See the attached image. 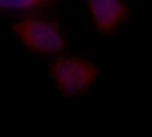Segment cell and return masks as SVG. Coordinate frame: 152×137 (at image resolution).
Here are the masks:
<instances>
[{
	"mask_svg": "<svg viewBox=\"0 0 152 137\" xmlns=\"http://www.w3.org/2000/svg\"><path fill=\"white\" fill-rule=\"evenodd\" d=\"M12 29L20 43L34 53L54 54L61 52L66 45L61 27L52 19L22 17L12 23Z\"/></svg>",
	"mask_w": 152,
	"mask_h": 137,
	"instance_id": "6da1fadb",
	"label": "cell"
},
{
	"mask_svg": "<svg viewBox=\"0 0 152 137\" xmlns=\"http://www.w3.org/2000/svg\"><path fill=\"white\" fill-rule=\"evenodd\" d=\"M50 74L63 95L77 96L85 93L95 82L99 70L89 61L64 56L51 64Z\"/></svg>",
	"mask_w": 152,
	"mask_h": 137,
	"instance_id": "7a4b0ae2",
	"label": "cell"
},
{
	"mask_svg": "<svg viewBox=\"0 0 152 137\" xmlns=\"http://www.w3.org/2000/svg\"><path fill=\"white\" fill-rule=\"evenodd\" d=\"M91 20L102 34H111L126 21L129 9L124 0H86Z\"/></svg>",
	"mask_w": 152,
	"mask_h": 137,
	"instance_id": "3957f363",
	"label": "cell"
},
{
	"mask_svg": "<svg viewBox=\"0 0 152 137\" xmlns=\"http://www.w3.org/2000/svg\"><path fill=\"white\" fill-rule=\"evenodd\" d=\"M59 0H0V12L28 11Z\"/></svg>",
	"mask_w": 152,
	"mask_h": 137,
	"instance_id": "277c9868",
	"label": "cell"
}]
</instances>
